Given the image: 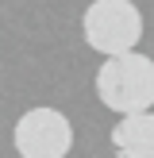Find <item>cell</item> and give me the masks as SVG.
<instances>
[{"label":"cell","mask_w":154,"mask_h":158,"mask_svg":"<svg viewBox=\"0 0 154 158\" xmlns=\"http://www.w3.org/2000/svg\"><path fill=\"white\" fill-rule=\"evenodd\" d=\"M85 43L100 50L104 58L112 54H127L143 39V12L131 0H92L81 15Z\"/></svg>","instance_id":"7a4b0ae2"},{"label":"cell","mask_w":154,"mask_h":158,"mask_svg":"<svg viewBox=\"0 0 154 158\" xmlns=\"http://www.w3.org/2000/svg\"><path fill=\"white\" fill-rule=\"evenodd\" d=\"M12 143L19 158H66L73 151V123L58 108H31L15 120Z\"/></svg>","instance_id":"3957f363"},{"label":"cell","mask_w":154,"mask_h":158,"mask_svg":"<svg viewBox=\"0 0 154 158\" xmlns=\"http://www.w3.org/2000/svg\"><path fill=\"white\" fill-rule=\"evenodd\" d=\"M112 154L116 158H154V112L120 116L112 127Z\"/></svg>","instance_id":"277c9868"},{"label":"cell","mask_w":154,"mask_h":158,"mask_svg":"<svg viewBox=\"0 0 154 158\" xmlns=\"http://www.w3.org/2000/svg\"><path fill=\"white\" fill-rule=\"evenodd\" d=\"M96 97L104 108L120 116L131 112H150L154 108V58L139 50L112 54L96 69Z\"/></svg>","instance_id":"6da1fadb"}]
</instances>
